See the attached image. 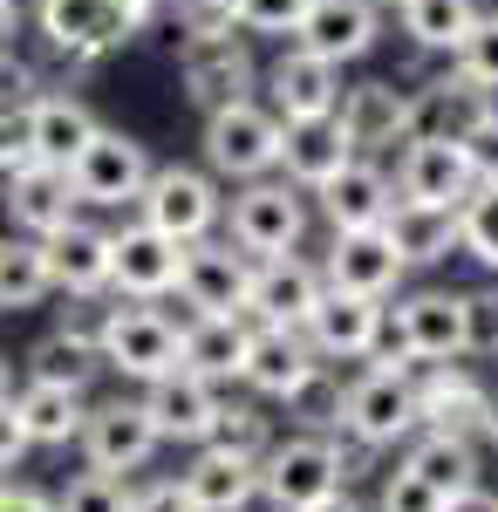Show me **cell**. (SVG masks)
Masks as SVG:
<instances>
[{
	"mask_svg": "<svg viewBox=\"0 0 498 512\" xmlns=\"http://www.w3.org/2000/svg\"><path fill=\"white\" fill-rule=\"evenodd\" d=\"M157 14H164V0H35L41 41H48L69 69L103 62L110 48H123L130 35H144Z\"/></svg>",
	"mask_w": 498,
	"mask_h": 512,
	"instance_id": "1",
	"label": "cell"
},
{
	"mask_svg": "<svg viewBox=\"0 0 498 512\" xmlns=\"http://www.w3.org/2000/svg\"><path fill=\"white\" fill-rule=\"evenodd\" d=\"M280 137H287V123L273 117L260 96H239V103H219V110H205V171L212 178H232V185H246V178H267L280 171Z\"/></svg>",
	"mask_w": 498,
	"mask_h": 512,
	"instance_id": "2",
	"label": "cell"
},
{
	"mask_svg": "<svg viewBox=\"0 0 498 512\" xmlns=\"http://www.w3.org/2000/svg\"><path fill=\"white\" fill-rule=\"evenodd\" d=\"M348 478V458L342 444H328V437H287V444H267V458H260V499L273 512H307L321 506L328 492H342Z\"/></svg>",
	"mask_w": 498,
	"mask_h": 512,
	"instance_id": "3",
	"label": "cell"
},
{
	"mask_svg": "<svg viewBox=\"0 0 498 512\" xmlns=\"http://www.w3.org/2000/svg\"><path fill=\"white\" fill-rule=\"evenodd\" d=\"M226 226H232V246L267 260V253H294L307 233V192L287 185V178H246L226 205Z\"/></svg>",
	"mask_w": 498,
	"mask_h": 512,
	"instance_id": "4",
	"label": "cell"
},
{
	"mask_svg": "<svg viewBox=\"0 0 498 512\" xmlns=\"http://www.w3.org/2000/svg\"><path fill=\"white\" fill-rule=\"evenodd\" d=\"M137 219L157 226L164 239H178V246H192V239H205L226 219L219 178L192 171V164H157L151 178H144V192H137Z\"/></svg>",
	"mask_w": 498,
	"mask_h": 512,
	"instance_id": "5",
	"label": "cell"
},
{
	"mask_svg": "<svg viewBox=\"0 0 498 512\" xmlns=\"http://www.w3.org/2000/svg\"><path fill=\"white\" fill-rule=\"evenodd\" d=\"M389 335L403 342V355H437V362H458L478 342V301L451 294V287H423L410 301H396Z\"/></svg>",
	"mask_w": 498,
	"mask_h": 512,
	"instance_id": "6",
	"label": "cell"
},
{
	"mask_svg": "<svg viewBox=\"0 0 498 512\" xmlns=\"http://www.w3.org/2000/svg\"><path fill=\"white\" fill-rule=\"evenodd\" d=\"M246 287H253V253H239L232 239H192L178 246V287L192 315H246Z\"/></svg>",
	"mask_w": 498,
	"mask_h": 512,
	"instance_id": "7",
	"label": "cell"
},
{
	"mask_svg": "<svg viewBox=\"0 0 498 512\" xmlns=\"http://www.w3.org/2000/svg\"><path fill=\"white\" fill-rule=\"evenodd\" d=\"M96 349H103V369H123L130 383H151L164 369H178V328L157 315V308L130 301V308H103Z\"/></svg>",
	"mask_w": 498,
	"mask_h": 512,
	"instance_id": "8",
	"label": "cell"
},
{
	"mask_svg": "<svg viewBox=\"0 0 498 512\" xmlns=\"http://www.w3.org/2000/svg\"><path fill=\"white\" fill-rule=\"evenodd\" d=\"M151 171H157V164H151V151H144L137 137H123V130H96V137L82 144V158L69 164V185H76V205L123 212V205H137V192H144Z\"/></svg>",
	"mask_w": 498,
	"mask_h": 512,
	"instance_id": "9",
	"label": "cell"
},
{
	"mask_svg": "<svg viewBox=\"0 0 498 512\" xmlns=\"http://www.w3.org/2000/svg\"><path fill=\"white\" fill-rule=\"evenodd\" d=\"M178 82H185V96H192L198 110H219V103H239V96H253V48L239 28L226 35H185L178 41Z\"/></svg>",
	"mask_w": 498,
	"mask_h": 512,
	"instance_id": "10",
	"label": "cell"
},
{
	"mask_svg": "<svg viewBox=\"0 0 498 512\" xmlns=\"http://www.w3.org/2000/svg\"><path fill=\"white\" fill-rule=\"evenodd\" d=\"M321 294H328V280H321L314 260H301V253H267V260H253L246 321H260V328H307Z\"/></svg>",
	"mask_w": 498,
	"mask_h": 512,
	"instance_id": "11",
	"label": "cell"
},
{
	"mask_svg": "<svg viewBox=\"0 0 498 512\" xmlns=\"http://www.w3.org/2000/svg\"><path fill=\"white\" fill-rule=\"evenodd\" d=\"M267 110L280 123H314V117H335L342 110V69L335 62H321V55H307L287 41V55H273L267 62Z\"/></svg>",
	"mask_w": 498,
	"mask_h": 512,
	"instance_id": "12",
	"label": "cell"
},
{
	"mask_svg": "<svg viewBox=\"0 0 498 512\" xmlns=\"http://www.w3.org/2000/svg\"><path fill=\"white\" fill-rule=\"evenodd\" d=\"M301 335L314 342L321 362H362V355L383 349L389 308H383V301H369V294H342V287H328V294L314 301V315H307Z\"/></svg>",
	"mask_w": 498,
	"mask_h": 512,
	"instance_id": "13",
	"label": "cell"
},
{
	"mask_svg": "<svg viewBox=\"0 0 498 512\" xmlns=\"http://www.w3.org/2000/svg\"><path fill=\"white\" fill-rule=\"evenodd\" d=\"M417 424H423L417 396H410V383H403L396 369H369V376H355L342 390V431L355 437V444H369V451L410 437Z\"/></svg>",
	"mask_w": 498,
	"mask_h": 512,
	"instance_id": "14",
	"label": "cell"
},
{
	"mask_svg": "<svg viewBox=\"0 0 498 512\" xmlns=\"http://www.w3.org/2000/svg\"><path fill=\"white\" fill-rule=\"evenodd\" d=\"M498 117V103H492V89H478V82H464L458 69L451 76H437V82H423L417 96H410V130H403V144H464L478 123H492Z\"/></svg>",
	"mask_w": 498,
	"mask_h": 512,
	"instance_id": "15",
	"label": "cell"
},
{
	"mask_svg": "<svg viewBox=\"0 0 498 512\" xmlns=\"http://www.w3.org/2000/svg\"><path fill=\"white\" fill-rule=\"evenodd\" d=\"M157 444H164V437L151 431L144 403H123V396H116V403H103V410L82 417V458H89V472L130 478L157 458Z\"/></svg>",
	"mask_w": 498,
	"mask_h": 512,
	"instance_id": "16",
	"label": "cell"
},
{
	"mask_svg": "<svg viewBox=\"0 0 498 512\" xmlns=\"http://www.w3.org/2000/svg\"><path fill=\"white\" fill-rule=\"evenodd\" d=\"M376 35H383V7H376V0H307L301 28L287 41L342 69V62H362V55L376 48Z\"/></svg>",
	"mask_w": 498,
	"mask_h": 512,
	"instance_id": "17",
	"label": "cell"
},
{
	"mask_svg": "<svg viewBox=\"0 0 498 512\" xmlns=\"http://www.w3.org/2000/svg\"><path fill=\"white\" fill-rule=\"evenodd\" d=\"M144 417L164 444H205L212 437V417H219V383H205L192 369H164L144 383Z\"/></svg>",
	"mask_w": 498,
	"mask_h": 512,
	"instance_id": "18",
	"label": "cell"
},
{
	"mask_svg": "<svg viewBox=\"0 0 498 512\" xmlns=\"http://www.w3.org/2000/svg\"><path fill=\"white\" fill-rule=\"evenodd\" d=\"M403 274H410V267H403V253H396L389 226L335 233L328 260H321V280H328V287H342V294H369V301H389Z\"/></svg>",
	"mask_w": 498,
	"mask_h": 512,
	"instance_id": "19",
	"label": "cell"
},
{
	"mask_svg": "<svg viewBox=\"0 0 498 512\" xmlns=\"http://www.w3.org/2000/svg\"><path fill=\"white\" fill-rule=\"evenodd\" d=\"M0 205H7L14 233L48 239V233H62V226L76 219V185H69V171H55V164L21 158L0 178Z\"/></svg>",
	"mask_w": 498,
	"mask_h": 512,
	"instance_id": "20",
	"label": "cell"
},
{
	"mask_svg": "<svg viewBox=\"0 0 498 512\" xmlns=\"http://www.w3.org/2000/svg\"><path fill=\"white\" fill-rule=\"evenodd\" d=\"M110 287L130 294V301H164L178 287V239H164L144 219L110 233Z\"/></svg>",
	"mask_w": 498,
	"mask_h": 512,
	"instance_id": "21",
	"label": "cell"
},
{
	"mask_svg": "<svg viewBox=\"0 0 498 512\" xmlns=\"http://www.w3.org/2000/svg\"><path fill=\"white\" fill-rule=\"evenodd\" d=\"M471 158H464V144H403V158H396V198H410V205H430V212H458L464 198H471Z\"/></svg>",
	"mask_w": 498,
	"mask_h": 512,
	"instance_id": "22",
	"label": "cell"
},
{
	"mask_svg": "<svg viewBox=\"0 0 498 512\" xmlns=\"http://www.w3.org/2000/svg\"><path fill=\"white\" fill-rule=\"evenodd\" d=\"M14 130H21V151H28L35 164H55V171H69V164L82 158V144H89V137H96L103 123H96V110H89V103H76V96H55V89H41L35 110L14 123Z\"/></svg>",
	"mask_w": 498,
	"mask_h": 512,
	"instance_id": "23",
	"label": "cell"
},
{
	"mask_svg": "<svg viewBox=\"0 0 498 512\" xmlns=\"http://www.w3.org/2000/svg\"><path fill=\"white\" fill-rule=\"evenodd\" d=\"M41 253H48V280H55V294H76V301L110 294V226L69 219L62 233L41 239Z\"/></svg>",
	"mask_w": 498,
	"mask_h": 512,
	"instance_id": "24",
	"label": "cell"
},
{
	"mask_svg": "<svg viewBox=\"0 0 498 512\" xmlns=\"http://www.w3.org/2000/svg\"><path fill=\"white\" fill-rule=\"evenodd\" d=\"M314 369H321V355H314V342H307L301 328H260V321H253V349H246V369H239L246 390L287 403Z\"/></svg>",
	"mask_w": 498,
	"mask_h": 512,
	"instance_id": "25",
	"label": "cell"
},
{
	"mask_svg": "<svg viewBox=\"0 0 498 512\" xmlns=\"http://www.w3.org/2000/svg\"><path fill=\"white\" fill-rule=\"evenodd\" d=\"M314 198H321V212H328L335 233H362V226H383L389 212H396V178L369 158H348Z\"/></svg>",
	"mask_w": 498,
	"mask_h": 512,
	"instance_id": "26",
	"label": "cell"
},
{
	"mask_svg": "<svg viewBox=\"0 0 498 512\" xmlns=\"http://www.w3.org/2000/svg\"><path fill=\"white\" fill-rule=\"evenodd\" d=\"M253 349V321L246 315H192L178 328V369H192L205 383H239Z\"/></svg>",
	"mask_w": 498,
	"mask_h": 512,
	"instance_id": "27",
	"label": "cell"
},
{
	"mask_svg": "<svg viewBox=\"0 0 498 512\" xmlns=\"http://www.w3.org/2000/svg\"><path fill=\"white\" fill-rule=\"evenodd\" d=\"M348 158H362L355 144H348V130L335 117H314V123H287V137H280V178L287 185H301L307 198L321 192Z\"/></svg>",
	"mask_w": 498,
	"mask_h": 512,
	"instance_id": "28",
	"label": "cell"
},
{
	"mask_svg": "<svg viewBox=\"0 0 498 512\" xmlns=\"http://www.w3.org/2000/svg\"><path fill=\"white\" fill-rule=\"evenodd\" d=\"M178 485H185L192 512H246L260 499V465L253 458H232L219 444H198V458L178 472Z\"/></svg>",
	"mask_w": 498,
	"mask_h": 512,
	"instance_id": "29",
	"label": "cell"
},
{
	"mask_svg": "<svg viewBox=\"0 0 498 512\" xmlns=\"http://www.w3.org/2000/svg\"><path fill=\"white\" fill-rule=\"evenodd\" d=\"M335 123L348 130V144H355V151L403 144V130H410V96H403L396 82H355V89H342Z\"/></svg>",
	"mask_w": 498,
	"mask_h": 512,
	"instance_id": "30",
	"label": "cell"
},
{
	"mask_svg": "<svg viewBox=\"0 0 498 512\" xmlns=\"http://www.w3.org/2000/svg\"><path fill=\"white\" fill-rule=\"evenodd\" d=\"M383 226L396 239V253H403V267H437V260L458 253V212H430V205L396 198V212H389Z\"/></svg>",
	"mask_w": 498,
	"mask_h": 512,
	"instance_id": "31",
	"label": "cell"
},
{
	"mask_svg": "<svg viewBox=\"0 0 498 512\" xmlns=\"http://www.w3.org/2000/svg\"><path fill=\"white\" fill-rule=\"evenodd\" d=\"M14 403V417H21V431H28V444H69V437H82V390H62V383H35L28 376V390L7 396Z\"/></svg>",
	"mask_w": 498,
	"mask_h": 512,
	"instance_id": "32",
	"label": "cell"
},
{
	"mask_svg": "<svg viewBox=\"0 0 498 512\" xmlns=\"http://www.w3.org/2000/svg\"><path fill=\"white\" fill-rule=\"evenodd\" d=\"M96 369H103L96 328H62V335L35 342V355H28V376H35V383H62V390H89Z\"/></svg>",
	"mask_w": 498,
	"mask_h": 512,
	"instance_id": "33",
	"label": "cell"
},
{
	"mask_svg": "<svg viewBox=\"0 0 498 512\" xmlns=\"http://www.w3.org/2000/svg\"><path fill=\"white\" fill-rule=\"evenodd\" d=\"M48 294H55V280H48V253H41V239H28V233L0 239V308L21 315V308H41Z\"/></svg>",
	"mask_w": 498,
	"mask_h": 512,
	"instance_id": "34",
	"label": "cell"
},
{
	"mask_svg": "<svg viewBox=\"0 0 498 512\" xmlns=\"http://www.w3.org/2000/svg\"><path fill=\"white\" fill-rule=\"evenodd\" d=\"M403 465H410L423 485H437L444 499L464 492V485H478V451H471V437H451V431H423Z\"/></svg>",
	"mask_w": 498,
	"mask_h": 512,
	"instance_id": "35",
	"label": "cell"
},
{
	"mask_svg": "<svg viewBox=\"0 0 498 512\" xmlns=\"http://www.w3.org/2000/svg\"><path fill=\"white\" fill-rule=\"evenodd\" d=\"M396 14H403V35L417 41V48H430V55H451L471 35V21H478L471 0H403Z\"/></svg>",
	"mask_w": 498,
	"mask_h": 512,
	"instance_id": "36",
	"label": "cell"
},
{
	"mask_svg": "<svg viewBox=\"0 0 498 512\" xmlns=\"http://www.w3.org/2000/svg\"><path fill=\"white\" fill-rule=\"evenodd\" d=\"M458 253L498 274V185H471V198L458 205Z\"/></svg>",
	"mask_w": 498,
	"mask_h": 512,
	"instance_id": "37",
	"label": "cell"
},
{
	"mask_svg": "<svg viewBox=\"0 0 498 512\" xmlns=\"http://www.w3.org/2000/svg\"><path fill=\"white\" fill-rule=\"evenodd\" d=\"M205 444H219V451H232V458H267V417L260 410H246V403H219V417H212V437Z\"/></svg>",
	"mask_w": 498,
	"mask_h": 512,
	"instance_id": "38",
	"label": "cell"
},
{
	"mask_svg": "<svg viewBox=\"0 0 498 512\" xmlns=\"http://www.w3.org/2000/svg\"><path fill=\"white\" fill-rule=\"evenodd\" d=\"M451 69L498 96V14H478V21H471V35L451 48Z\"/></svg>",
	"mask_w": 498,
	"mask_h": 512,
	"instance_id": "39",
	"label": "cell"
},
{
	"mask_svg": "<svg viewBox=\"0 0 498 512\" xmlns=\"http://www.w3.org/2000/svg\"><path fill=\"white\" fill-rule=\"evenodd\" d=\"M55 512H130V492H123V478H110V472H82V478L62 485Z\"/></svg>",
	"mask_w": 498,
	"mask_h": 512,
	"instance_id": "40",
	"label": "cell"
},
{
	"mask_svg": "<svg viewBox=\"0 0 498 512\" xmlns=\"http://www.w3.org/2000/svg\"><path fill=\"white\" fill-rule=\"evenodd\" d=\"M35 96H41V76L21 62V55H7L0 48V130H14V123L35 110Z\"/></svg>",
	"mask_w": 498,
	"mask_h": 512,
	"instance_id": "41",
	"label": "cell"
},
{
	"mask_svg": "<svg viewBox=\"0 0 498 512\" xmlns=\"http://www.w3.org/2000/svg\"><path fill=\"white\" fill-rule=\"evenodd\" d=\"M307 14V0H232L239 35H294Z\"/></svg>",
	"mask_w": 498,
	"mask_h": 512,
	"instance_id": "42",
	"label": "cell"
},
{
	"mask_svg": "<svg viewBox=\"0 0 498 512\" xmlns=\"http://www.w3.org/2000/svg\"><path fill=\"white\" fill-rule=\"evenodd\" d=\"M164 14H171L178 41H185V35H226V28H239V21H232V0H164Z\"/></svg>",
	"mask_w": 498,
	"mask_h": 512,
	"instance_id": "43",
	"label": "cell"
},
{
	"mask_svg": "<svg viewBox=\"0 0 498 512\" xmlns=\"http://www.w3.org/2000/svg\"><path fill=\"white\" fill-rule=\"evenodd\" d=\"M376 512H444V492H437V485H423V478L403 465V472L383 478V506H376Z\"/></svg>",
	"mask_w": 498,
	"mask_h": 512,
	"instance_id": "44",
	"label": "cell"
},
{
	"mask_svg": "<svg viewBox=\"0 0 498 512\" xmlns=\"http://www.w3.org/2000/svg\"><path fill=\"white\" fill-rule=\"evenodd\" d=\"M464 158H471V178H478V185H498V117L478 123V130L464 137Z\"/></svg>",
	"mask_w": 498,
	"mask_h": 512,
	"instance_id": "45",
	"label": "cell"
},
{
	"mask_svg": "<svg viewBox=\"0 0 498 512\" xmlns=\"http://www.w3.org/2000/svg\"><path fill=\"white\" fill-rule=\"evenodd\" d=\"M130 512H192V499H185L178 478H151V485L130 492Z\"/></svg>",
	"mask_w": 498,
	"mask_h": 512,
	"instance_id": "46",
	"label": "cell"
},
{
	"mask_svg": "<svg viewBox=\"0 0 498 512\" xmlns=\"http://www.w3.org/2000/svg\"><path fill=\"white\" fill-rule=\"evenodd\" d=\"M28 458V431H21V417H14V403L0 396V472H14Z\"/></svg>",
	"mask_w": 498,
	"mask_h": 512,
	"instance_id": "47",
	"label": "cell"
},
{
	"mask_svg": "<svg viewBox=\"0 0 498 512\" xmlns=\"http://www.w3.org/2000/svg\"><path fill=\"white\" fill-rule=\"evenodd\" d=\"M0 512H55V499L35 485H0Z\"/></svg>",
	"mask_w": 498,
	"mask_h": 512,
	"instance_id": "48",
	"label": "cell"
},
{
	"mask_svg": "<svg viewBox=\"0 0 498 512\" xmlns=\"http://www.w3.org/2000/svg\"><path fill=\"white\" fill-rule=\"evenodd\" d=\"M444 512H498V492H485V485H464V492H451V499H444Z\"/></svg>",
	"mask_w": 498,
	"mask_h": 512,
	"instance_id": "49",
	"label": "cell"
},
{
	"mask_svg": "<svg viewBox=\"0 0 498 512\" xmlns=\"http://www.w3.org/2000/svg\"><path fill=\"white\" fill-rule=\"evenodd\" d=\"M21 158H28V151H21V137H14V130H0V178H7Z\"/></svg>",
	"mask_w": 498,
	"mask_h": 512,
	"instance_id": "50",
	"label": "cell"
},
{
	"mask_svg": "<svg viewBox=\"0 0 498 512\" xmlns=\"http://www.w3.org/2000/svg\"><path fill=\"white\" fill-rule=\"evenodd\" d=\"M307 512H362V506H355V499H348V492H328V499H321V506H307Z\"/></svg>",
	"mask_w": 498,
	"mask_h": 512,
	"instance_id": "51",
	"label": "cell"
},
{
	"mask_svg": "<svg viewBox=\"0 0 498 512\" xmlns=\"http://www.w3.org/2000/svg\"><path fill=\"white\" fill-rule=\"evenodd\" d=\"M21 7H28V0H0V35H7V28L21 21Z\"/></svg>",
	"mask_w": 498,
	"mask_h": 512,
	"instance_id": "52",
	"label": "cell"
},
{
	"mask_svg": "<svg viewBox=\"0 0 498 512\" xmlns=\"http://www.w3.org/2000/svg\"><path fill=\"white\" fill-rule=\"evenodd\" d=\"M485 437H492V444H498V390L485 396Z\"/></svg>",
	"mask_w": 498,
	"mask_h": 512,
	"instance_id": "53",
	"label": "cell"
},
{
	"mask_svg": "<svg viewBox=\"0 0 498 512\" xmlns=\"http://www.w3.org/2000/svg\"><path fill=\"white\" fill-rule=\"evenodd\" d=\"M14 390V369H7V355H0V396Z\"/></svg>",
	"mask_w": 498,
	"mask_h": 512,
	"instance_id": "54",
	"label": "cell"
},
{
	"mask_svg": "<svg viewBox=\"0 0 498 512\" xmlns=\"http://www.w3.org/2000/svg\"><path fill=\"white\" fill-rule=\"evenodd\" d=\"M376 7H403V0H376Z\"/></svg>",
	"mask_w": 498,
	"mask_h": 512,
	"instance_id": "55",
	"label": "cell"
},
{
	"mask_svg": "<svg viewBox=\"0 0 498 512\" xmlns=\"http://www.w3.org/2000/svg\"><path fill=\"white\" fill-rule=\"evenodd\" d=\"M492 349H498V335H492Z\"/></svg>",
	"mask_w": 498,
	"mask_h": 512,
	"instance_id": "56",
	"label": "cell"
}]
</instances>
